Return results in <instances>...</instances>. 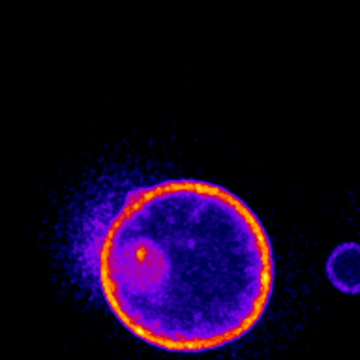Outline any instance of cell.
<instances>
[{"mask_svg":"<svg viewBox=\"0 0 360 360\" xmlns=\"http://www.w3.org/2000/svg\"><path fill=\"white\" fill-rule=\"evenodd\" d=\"M115 319L146 345L207 353L257 326L274 291L272 242L224 186L165 179L124 191L89 242Z\"/></svg>","mask_w":360,"mask_h":360,"instance_id":"6da1fadb","label":"cell"},{"mask_svg":"<svg viewBox=\"0 0 360 360\" xmlns=\"http://www.w3.org/2000/svg\"><path fill=\"white\" fill-rule=\"evenodd\" d=\"M326 278L338 291L360 295V244L343 242L326 259Z\"/></svg>","mask_w":360,"mask_h":360,"instance_id":"7a4b0ae2","label":"cell"}]
</instances>
